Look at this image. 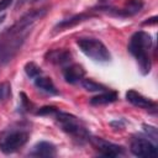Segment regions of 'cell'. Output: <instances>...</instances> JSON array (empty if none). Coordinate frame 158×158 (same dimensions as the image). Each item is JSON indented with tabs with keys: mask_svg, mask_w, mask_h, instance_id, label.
<instances>
[{
	"mask_svg": "<svg viewBox=\"0 0 158 158\" xmlns=\"http://www.w3.org/2000/svg\"><path fill=\"white\" fill-rule=\"evenodd\" d=\"M47 12L48 6L27 11L15 23L0 33V70L15 58L31 33L35 23L42 20Z\"/></svg>",
	"mask_w": 158,
	"mask_h": 158,
	"instance_id": "obj_1",
	"label": "cell"
},
{
	"mask_svg": "<svg viewBox=\"0 0 158 158\" xmlns=\"http://www.w3.org/2000/svg\"><path fill=\"white\" fill-rule=\"evenodd\" d=\"M152 44H153L152 36L146 31L135 32L128 41L127 49L135 57L142 75L149 74L152 69V58H151Z\"/></svg>",
	"mask_w": 158,
	"mask_h": 158,
	"instance_id": "obj_2",
	"label": "cell"
},
{
	"mask_svg": "<svg viewBox=\"0 0 158 158\" xmlns=\"http://www.w3.org/2000/svg\"><path fill=\"white\" fill-rule=\"evenodd\" d=\"M30 125L17 122L5 128L0 133V151L5 154H11L22 148L30 138Z\"/></svg>",
	"mask_w": 158,
	"mask_h": 158,
	"instance_id": "obj_3",
	"label": "cell"
},
{
	"mask_svg": "<svg viewBox=\"0 0 158 158\" xmlns=\"http://www.w3.org/2000/svg\"><path fill=\"white\" fill-rule=\"evenodd\" d=\"M52 117L56 121L57 126L63 132H65L67 135L73 137L74 139H77L79 142L89 141L90 132L88 131L84 122L80 118H78L77 116L68 114V112H63L60 110H57Z\"/></svg>",
	"mask_w": 158,
	"mask_h": 158,
	"instance_id": "obj_4",
	"label": "cell"
},
{
	"mask_svg": "<svg viewBox=\"0 0 158 158\" xmlns=\"http://www.w3.org/2000/svg\"><path fill=\"white\" fill-rule=\"evenodd\" d=\"M79 49L90 59L95 62H109L111 59V54L107 47L98 38L93 37H80L75 41Z\"/></svg>",
	"mask_w": 158,
	"mask_h": 158,
	"instance_id": "obj_5",
	"label": "cell"
},
{
	"mask_svg": "<svg viewBox=\"0 0 158 158\" xmlns=\"http://www.w3.org/2000/svg\"><path fill=\"white\" fill-rule=\"evenodd\" d=\"M89 142L91 143L94 149L104 157H118V156H123L126 153V149L123 146L109 142L101 137H91L90 136Z\"/></svg>",
	"mask_w": 158,
	"mask_h": 158,
	"instance_id": "obj_6",
	"label": "cell"
},
{
	"mask_svg": "<svg viewBox=\"0 0 158 158\" xmlns=\"http://www.w3.org/2000/svg\"><path fill=\"white\" fill-rule=\"evenodd\" d=\"M130 151L136 157H154L157 156V147L151 141L142 137H133L131 139Z\"/></svg>",
	"mask_w": 158,
	"mask_h": 158,
	"instance_id": "obj_7",
	"label": "cell"
},
{
	"mask_svg": "<svg viewBox=\"0 0 158 158\" xmlns=\"http://www.w3.org/2000/svg\"><path fill=\"white\" fill-rule=\"evenodd\" d=\"M126 100L128 102H131L132 105L139 107V109H144L147 111H151V112H156L157 111V102L151 100L149 98H146L144 95H142L141 93L131 89L126 93Z\"/></svg>",
	"mask_w": 158,
	"mask_h": 158,
	"instance_id": "obj_8",
	"label": "cell"
},
{
	"mask_svg": "<svg viewBox=\"0 0 158 158\" xmlns=\"http://www.w3.org/2000/svg\"><path fill=\"white\" fill-rule=\"evenodd\" d=\"M94 16H96V14L90 9V10H88V11H85V12H80V14L73 15V16L69 17V19H64V20L59 21V22L54 26L53 30H54V32H60V31L68 30V28H70V27H73V26L80 23V22H84V21H86V20H89V19H91V17H94Z\"/></svg>",
	"mask_w": 158,
	"mask_h": 158,
	"instance_id": "obj_9",
	"label": "cell"
},
{
	"mask_svg": "<svg viewBox=\"0 0 158 158\" xmlns=\"http://www.w3.org/2000/svg\"><path fill=\"white\" fill-rule=\"evenodd\" d=\"M62 74H63V78L67 83L77 84L84 79L85 69L83 65H80L78 63H69L63 68Z\"/></svg>",
	"mask_w": 158,
	"mask_h": 158,
	"instance_id": "obj_10",
	"label": "cell"
},
{
	"mask_svg": "<svg viewBox=\"0 0 158 158\" xmlns=\"http://www.w3.org/2000/svg\"><path fill=\"white\" fill-rule=\"evenodd\" d=\"M44 59L48 63L54 65H67L72 62V53L68 49L58 48V49H49L44 54Z\"/></svg>",
	"mask_w": 158,
	"mask_h": 158,
	"instance_id": "obj_11",
	"label": "cell"
},
{
	"mask_svg": "<svg viewBox=\"0 0 158 158\" xmlns=\"http://www.w3.org/2000/svg\"><path fill=\"white\" fill-rule=\"evenodd\" d=\"M28 156L32 157H56L57 156V149L56 146L51 142L47 141H40L37 142L31 151L28 152Z\"/></svg>",
	"mask_w": 158,
	"mask_h": 158,
	"instance_id": "obj_12",
	"label": "cell"
},
{
	"mask_svg": "<svg viewBox=\"0 0 158 158\" xmlns=\"http://www.w3.org/2000/svg\"><path fill=\"white\" fill-rule=\"evenodd\" d=\"M33 83H35L37 89H40L41 91H43L46 94H49V95H58L59 94L58 89L56 88L53 80L49 77H46V75L41 74V75H38L33 79Z\"/></svg>",
	"mask_w": 158,
	"mask_h": 158,
	"instance_id": "obj_13",
	"label": "cell"
},
{
	"mask_svg": "<svg viewBox=\"0 0 158 158\" xmlns=\"http://www.w3.org/2000/svg\"><path fill=\"white\" fill-rule=\"evenodd\" d=\"M118 99V94L115 90H104L100 91V94H98L96 96L90 99V104L91 105H107L111 102H115Z\"/></svg>",
	"mask_w": 158,
	"mask_h": 158,
	"instance_id": "obj_14",
	"label": "cell"
},
{
	"mask_svg": "<svg viewBox=\"0 0 158 158\" xmlns=\"http://www.w3.org/2000/svg\"><path fill=\"white\" fill-rule=\"evenodd\" d=\"M143 6H144V1L143 0H127L122 9L125 10V12H126V15L128 17V16H133V15L138 14L142 10Z\"/></svg>",
	"mask_w": 158,
	"mask_h": 158,
	"instance_id": "obj_15",
	"label": "cell"
},
{
	"mask_svg": "<svg viewBox=\"0 0 158 158\" xmlns=\"http://www.w3.org/2000/svg\"><path fill=\"white\" fill-rule=\"evenodd\" d=\"M80 83H81L83 88L85 90H88V91H98V93H100V91H104V90L107 89L104 84H100V83L95 81L94 79H83Z\"/></svg>",
	"mask_w": 158,
	"mask_h": 158,
	"instance_id": "obj_16",
	"label": "cell"
},
{
	"mask_svg": "<svg viewBox=\"0 0 158 158\" xmlns=\"http://www.w3.org/2000/svg\"><path fill=\"white\" fill-rule=\"evenodd\" d=\"M25 73H26V75L30 78V79H35L36 77H38V75H41V74H43V72H42V69L35 63V62H27L26 64H25Z\"/></svg>",
	"mask_w": 158,
	"mask_h": 158,
	"instance_id": "obj_17",
	"label": "cell"
},
{
	"mask_svg": "<svg viewBox=\"0 0 158 158\" xmlns=\"http://www.w3.org/2000/svg\"><path fill=\"white\" fill-rule=\"evenodd\" d=\"M11 98V85L9 81L0 83V104L7 101Z\"/></svg>",
	"mask_w": 158,
	"mask_h": 158,
	"instance_id": "obj_18",
	"label": "cell"
},
{
	"mask_svg": "<svg viewBox=\"0 0 158 158\" xmlns=\"http://www.w3.org/2000/svg\"><path fill=\"white\" fill-rule=\"evenodd\" d=\"M58 109L56 106H42L40 107L37 111H36V115H40V116H53V114L57 111Z\"/></svg>",
	"mask_w": 158,
	"mask_h": 158,
	"instance_id": "obj_19",
	"label": "cell"
},
{
	"mask_svg": "<svg viewBox=\"0 0 158 158\" xmlns=\"http://www.w3.org/2000/svg\"><path fill=\"white\" fill-rule=\"evenodd\" d=\"M32 107V102L30 101V99L26 96L25 93H21V109H23L25 111H30Z\"/></svg>",
	"mask_w": 158,
	"mask_h": 158,
	"instance_id": "obj_20",
	"label": "cell"
},
{
	"mask_svg": "<svg viewBox=\"0 0 158 158\" xmlns=\"http://www.w3.org/2000/svg\"><path fill=\"white\" fill-rule=\"evenodd\" d=\"M142 127H143V131H144L148 136H151L153 141H157V139H158V138H157V128H156V127L149 126V125H143Z\"/></svg>",
	"mask_w": 158,
	"mask_h": 158,
	"instance_id": "obj_21",
	"label": "cell"
},
{
	"mask_svg": "<svg viewBox=\"0 0 158 158\" xmlns=\"http://www.w3.org/2000/svg\"><path fill=\"white\" fill-rule=\"evenodd\" d=\"M12 1H14V0H0V12L5 11V10L11 5Z\"/></svg>",
	"mask_w": 158,
	"mask_h": 158,
	"instance_id": "obj_22",
	"label": "cell"
},
{
	"mask_svg": "<svg viewBox=\"0 0 158 158\" xmlns=\"http://www.w3.org/2000/svg\"><path fill=\"white\" fill-rule=\"evenodd\" d=\"M156 22H157V16H153V17L147 19L146 21H143L142 25H156Z\"/></svg>",
	"mask_w": 158,
	"mask_h": 158,
	"instance_id": "obj_23",
	"label": "cell"
},
{
	"mask_svg": "<svg viewBox=\"0 0 158 158\" xmlns=\"http://www.w3.org/2000/svg\"><path fill=\"white\" fill-rule=\"evenodd\" d=\"M5 19H6V16H5V15H1V16H0V25L4 22V20H5Z\"/></svg>",
	"mask_w": 158,
	"mask_h": 158,
	"instance_id": "obj_24",
	"label": "cell"
},
{
	"mask_svg": "<svg viewBox=\"0 0 158 158\" xmlns=\"http://www.w3.org/2000/svg\"><path fill=\"white\" fill-rule=\"evenodd\" d=\"M32 1H40V0H32Z\"/></svg>",
	"mask_w": 158,
	"mask_h": 158,
	"instance_id": "obj_25",
	"label": "cell"
},
{
	"mask_svg": "<svg viewBox=\"0 0 158 158\" xmlns=\"http://www.w3.org/2000/svg\"><path fill=\"white\" fill-rule=\"evenodd\" d=\"M99 1H105V0H99Z\"/></svg>",
	"mask_w": 158,
	"mask_h": 158,
	"instance_id": "obj_26",
	"label": "cell"
}]
</instances>
